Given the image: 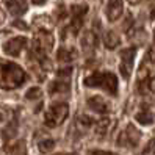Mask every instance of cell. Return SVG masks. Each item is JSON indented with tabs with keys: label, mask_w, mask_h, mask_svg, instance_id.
<instances>
[{
	"label": "cell",
	"mask_w": 155,
	"mask_h": 155,
	"mask_svg": "<svg viewBox=\"0 0 155 155\" xmlns=\"http://www.w3.org/2000/svg\"><path fill=\"white\" fill-rule=\"evenodd\" d=\"M27 75L22 68L14 63L0 60V89H14L24 85Z\"/></svg>",
	"instance_id": "obj_1"
},
{
	"label": "cell",
	"mask_w": 155,
	"mask_h": 155,
	"mask_svg": "<svg viewBox=\"0 0 155 155\" xmlns=\"http://www.w3.org/2000/svg\"><path fill=\"white\" fill-rule=\"evenodd\" d=\"M86 86H97L104 88L110 94L116 96L117 94V78L111 74V72H94L91 77L85 80Z\"/></svg>",
	"instance_id": "obj_2"
},
{
	"label": "cell",
	"mask_w": 155,
	"mask_h": 155,
	"mask_svg": "<svg viewBox=\"0 0 155 155\" xmlns=\"http://www.w3.org/2000/svg\"><path fill=\"white\" fill-rule=\"evenodd\" d=\"M68 114H69L68 104H53L49 108V111L45 113L44 122H45L47 127H50V129H55V127H58L60 124L64 122Z\"/></svg>",
	"instance_id": "obj_3"
},
{
	"label": "cell",
	"mask_w": 155,
	"mask_h": 155,
	"mask_svg": "<svg viewBox=\"0 0 155 155\" xmlns=\"http://www.w3.org/2000/svg\"><path fill=\"white\" fill-rule=\"evenodd\" d=\"M140 138H141V133L136 130L135 127L129 125L119 135V138H117V144H119V146H129V147H135V146L138 144Z\"/></svg>",
	"instance_id": "obj_4"
},
{
	"label": "cell",
	"mask_w": 155,
	"mask_h": 155,
	"mask_svg": "<svg viewBox=\"0 0 155 155\" xmlns=\"http://www.w3.org/2000/svg\"><path fill=\"white\" fill-rule=\"evenodd\" d=\"M135 57H136V50L133 47L122 50V53H121V74L124 78H129L132 68H133V63H135Z\"/></svg>",
	"instance_id": "obj_5"
},
{
	"label": "cell",
	"mask_w": 155,
	"mask_h": 155,
	"mask_svg": "<svg viewBox=\"0 0 155 155\" xmlns=\"http://www.w3.org/2000/svg\"><path fill=\"white\" fill-rule=\"evenodd\" d=\"M25 44H27V39L22 38V36H17V38H13V39L6 41L3 44V52L6 53V55L17 57L22 52V49L25 47Z\"/></svg>",
	"instance_id": "obj_6"
},
{
	"label": "cell",
	"mask_w": 155,
	"mask_h": 155,
	"mask_svg": "<svg viewBox=\"0 0 155 155\" xmlns=\"http://www.w3.org/2000/svg\"><path fill=\"white\" fill-rule=\"evenodd\" d=\"M124 10V3L122 0H108V5H107V16L111 22L117 21L122 14Z\"/></svg>",
	"instance_id": "obj_7"
},
{
	"label": "cell",
	"mask_w": 155,
	"mask_h": 155,
	"mask_svg": "<svg viewBox=\"0 0 155 155\" xmlns=\"http://www.w3.org/2000/svg\"><path fill=\"white\" fill-rule=\"evenodd\" d=\"M88 107L91 108L93 111L100 113V114H105L108 111V104L100 97V96H93L88 99Z\"/></svg>",
	"instance_id": "obj_8"
},
{
	"label": "cell",
	"mask_w": 155,
	"mask_h": 155,
	"mask_svg": "<svg viewBox=\"0 0 155 155\" xmlns=\"http://www.w3.org/2000/svg\"><path fill=\"white\" fill-rule=\"evenodd\" d=\"M6 6H8V10H10V13L14 14V16L24 14V13L27 11V8H28V5H27V0H8Z\"/></svg>",
	"instance_id": "obj_9"
},
{
	"label": "cell",
	"mask_w": 155,
	"mask_h": 155,
	"mask_svg": "<svg viewBox=\"0 0 155 155\" xmlns=\"http://www.w3.org/2000/svg\"><path fill=\"white\" fill-rule=\"evenodd\" d=\"M16 133H17V122L16 121H13V122H10L5 129L2 130V138L5 140V141H10V140H13L14 136H16Z\"/></svg>",
	"instance_id": "obj_10"
},
{
	"label": "cell",
	"mask_w": 155,
	"mask_h": 155,
	"mask_svg": "<svg viewBox=\"0 0 155 155\" xmlns=\"http://www.w3.org/2000/svg\"><path fill=\"white\" fill-rule=\"evenodd\" d=\"M104 44L107 45L108 49H114L119 45V39H117V36L113 33V31H108L105 36H104Z\"/></svg>",
	"instance_id": "obj_11"
},
{
	"label": "cell",
	"mask_w": 155,
	"mask_h": 155,
	"mask_svg": "<svg viewBox=\"0 0 155 155\" xmlns=\"http://www.w3.org/2000/svg\"><path fill=\"white\" fill-rule=\"evenodd\" d=\"M135 119L138 121L141 125H149V124L153 122V116L149 111H140L138 114L135 116Z\"/></svg>",
	"instance_id": "obj_12"
},
{
	"label": "cell",
	"mask_w": 155,
	"mask_h": 155,
	"mask_svg": "<svg viewBox=\"0 0 155 155\" xmlns=\"http://www.w3.org/2000/svg\"><path fill=\"white\" fill-rule=\"evenodd\" d=\"M11 155H27V146H25V141H17L11 146L10 149Z\"/></svg>",
	"instance_id": "obj_13"
},
{
	"label": "cell",
	"mask_w": 155,
	"mask_h": 155,
	"mask_svg": "<svg viewBox=\"0 0 155 155\" xmlns=\"http://www.w3.org/2000/svg\"><path fill=\"white\" fill-rule=\"evenodd\" d=\"M38 147H39V150L42 153H47V152H50L53 147H55V141L50 140V138H45V140L38 143Z\"/></svg>",
	"instance_id": "obj_14"
},
{
	"label": "cell",
	"mask_w": 155,
	"mask_h": 155,
	"mask_svg": "<svg viewBox=\"0 0 155 155\" xmlns=\"http://www.w3.org/2000/svg\"><path fill=\"white\" fill-rule=\"evenodd\" d=\"M64 91H69V83H64V81H53L50 85V93H64Z\"/></svg>",
	"instance_id": "obj_15"
},
{
	"label": "cell",
	"mask_w": 155,
	"mask_h": 155,
	"mask_svg": "<svg viewBox=\"0 0 155 155\" xmlns=\"http://www.w3.org/2000/svg\"><path fill=\"white\" fill-rule=\"evenodd\" d=\"M57 58L61 63H69V61H72V58H74V53H71L68 49H60L58 53H57Z\"/></svg>",
	"instance_id": "obj_16"
},
{
	"label": "cell",
	"mask_w": 155,
	"mask_h": 155,
	"mask_svg": "<svg viewBox=\"0 0 155 155\" xmlns=\"http://www.w3.org/2000/svg\"><path fill=\"white\" fill-rule=\"evenodd\" d=\"M86 13H88V6L86 5H74L72 6V14H74V17L83 19V16Z\"/></svg>",
	"instance_id": "obj_17"
},
{
	"label": "cell",
	"mask_w": 155,
	"mask_h": 155,
	"mask_svg": "<svg viewBox=\"0 0 155 155\" xmlns=\"http://www.w3.org/2000/svg\"><path fill=\"white\" fill-rule=\"evenodd\" d=\"M108 125H110V121H108V119H102L97 124V127H96V133L104 136L107 133V130H108Z\"/></svg>",
	"instance_id": "obj_18"
},
{
	"label": "cell",
	"mask_w": 155,
	"mask_h": 155,
	"mask_svg": "<svg viewBox=\"0 0 155 155\" xmlns=\"http://www.w3.org/2000/svg\"><path fill=\"white\" fill-rule=\"evenodd\" d=\"M41 96H42V93H41L39 88H30L28 91H27V94H25V97L28 100H36V99H39Z\"/></svg>",
	"instance_id": "obj_19"
},
{
	"label": "cell",
	"mask_w": 155,
	"mask_h": 155,
	"mask_svg": "<svg viewBox=\"0 0 155 155\" xmlns=\"http://www.w3.org/2000/svg\"><path fill=\"white\" fill-rule=\"evenodd\" d=\"M141 155H155V140H150L143 150Z\"/></svg>",
	"instance_id": "obj_20"
},
{
	"label": "cell",
	"mask_w": 155,
	"mask_h": 155,
	"mask_svg": "<svg viewBox=\"0 0 155 155\" xmlns=\"http://www.w3.org/2000/svg\"><path fill=\"white\" fill-rule=\"evenodd\" d=\"M78 121H80V124H83L85 127H89V125H93V122H94V121H93V117H89V116H85V114H81Z\"/></svg>",
	"instance_id": "obj_21"
},
{
	"label": "cell",
	"mask_w": 155,
	"mask_h": 155,
	"mask_svg": "<svg viewBox=\"0 0 155 155\" xmlns=\"http://www.w3.org/2000/svg\"><path fill=\"white\" fill-rule=\"evenodd\" d=\"M72 74V68H66V69H60L58 71V75L60 77H69Z\"/></svg>",
	"instance_id": "obj_22"
},
{
	"label": "cell",
	"mask_w": 155,
	"mask_h": 155,
	"mask_svg": "<svg viewBox=\"0 0 155 155\" xmlns=\"http://www.w3.org/2000/svg\"><path fill=\"white\" fill-rule=\"evenodd\" d=\"M89 155H116V153L105 152V150H93V152H89Z\"/></svg>",
	"instance_id": "obj_23"
},
{
	"label": "cell",
	"mask_w": 155,
	"mask_h": 155,
	"mask_svg": "<svg viewBox=\"0 0 155 155\" xmlns=\"http://www.w3.org/2000/svg\"><path fill=\"white\" fill-rule=\"evenodd\" d=\"M147 89H150V91H155V78H152V80H147Z\"/></svg>",
	"instance_id": "obj_24"
},
{
	"label": "cell",
	"mask_w": 155,
	"mask_h": 155,
	"mask_svg": "<svg viewBox=\"0 0 155 155\" xmlns=\"http://www.w3.org/2000/svg\"><path fill=\"white\" fill-rule=\"evenodd\" d=\"M14 25L17 27V28H21V30H25V28H27L25 22H21V21H16V22H14Z\"/></svg>",
	"instance_id": "obj_25"
},
{
	"label": "cell",
	"mask_w": 155,
	"mask_h": 155,
	"mask_svg": "<svg viewBox=\"0 0 155 155\" xmlns=\"http://www.w3.org/2000/svg\"><path fill=\"white\" fill-rule=\"evenodd\" d=\"M31 2L35 5H42V3H45V0H31Z\"/></svg>",
	"instance_id": "obj_26"
},
{
	"label": "cell",
	"mask_w": 155,
	"mask_h": 155,
	"mask_svg": "<svg viewBox=\"0 0 155 155\" xmlns=\"http://www.w3.org/2000/svg\"><path fill=\"white\" fill-rule=\"evenodd\" d=\"M3 21H5V14H3V11H2V10H0V24H2Z\"/></svg>",
	"instance_id": "obj_27"
},
{
	"label": "cell",
	"mask_w": 155,
	"mask_h": 155,
	"mask_svg": "<svg viewBox=\"0 0 155 155\" xmlns=\"http://www.w3.org/2000/svg\"><path fill=\"white\" fill-rule=\"evenodd\" d=\"M150 19H155V8L150 11Z\"/></svg>",
	"instance_id": "obj_28"
},
{
	"label": "cell",
	"mask_w": 155,
	"mask_h": 155,
	"mask_svg": "<svg viewBox=\"0 0 155 155\" xmlns=\"http://www.w3.org/2000/svg\"><path fill=\"white\" fill-rule=\"evenodd\" d=\"M57 155H78V153H57Z\"/></svg>",
	"instance_id": "obj_29"
},
{
	"label": "cell",
	"mask_w": 155,
	"mask_h": 155,
	"mask_svg": "<svg viewBox=\"0 0 155 155\" xmlns=\"http://www.w3.org/2000/svg\"><path fill=\"white\" fill-rule=\"evenodd\" d=\"M153 39H155V31H153Z\"/></svg>",
	"instance_id": "obj_30"
}]
</instances>
